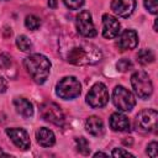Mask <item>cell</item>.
Returning <instances> with one entry per match:
<instances>
[{
    "label": "cell",
    "mask_w": 158,
    "mask_h": 158,
    "mask_svg": "<svg viewBox=\"0 0 158 158\" xmlns=\"http://www.w3.org/2000/svg\"><path fill=\"white\" fill-rule=\"evenodd\" d=\"M59 54L73 65H94L102 58V53L98 46L77 36L67 35L59 41Z\"/></svg>",
    "instance_id": "cell-1"
},
{
    "label": "cell",
    "mask_w": 158,
    "mask_h": 158,
    "mask_svg": "<svg viewBox=\"0 0 158 158\" xmlns=\"http://www.w3.org/2000/svg\"><path fill=\"white\" fill-rule=\"evenodd\" d=\"M23 65L30 77L37 84H43L47 80L52 67L51 60L46 56L40 53H33L26 57L23 60Z\"/></svg>",
    "instance_id": "cell-2"
},
{
    "label": "cell",
    "mask_w": 158,
    "mask_h": 158,
    "mask_svg": "<svg viewBox=\"0 0 158 158\" xmlns=\"http://www.w3.org/2000/svg\"><path fill=\"white\" fill-rule=\"evenodd\" d=\"M81 93V84L75 77H64L56 85V94L63 100H73Z\"/></svg>",
    "instance_id": "cell-3"
},
{
    "label": "cell",
    "mask_w": 158,
    "mask_h": 158,
    "mask_svg": "<svg viewBox=\"0 0 158 158\" xmlns=\"http://www.w3.org/2000/svg\"><path fill=\"white\" fill-rule=\"evenodd\" d=\"M131 85L132 89L135 91V94L139 98V99H148L152 93H153V84L152 80L149 78V75L143 72V70H138L135 72L131 75Z\"/></svg>",
    "instance_id": "cell-4"
},
{
    "label": "cell",
    "mask_w": 158,
    "mask_h": 158,
    "mask_svg": "<svg viewBox=\"0 0 158 158\" xmlns=\"http://www.w3.org/2000/svg\"><path fill=\"white\" fill-rule=\"evenodd\" d=\"M112 102L120 111H131L136 105V99L128 89L122 85H117L112 91Z\"/></svg>",
    "instance_id": "cell-5"
},
{
    "label": "cell",
    "mask_w": 158,
    "mask_h": 158,
    "mask_svg": "<svg viewBox=\"0 0 158 158\" xmlns=\"http://www.w3.org/2000/svg\"><path fill=\"white\" fill-rule=\"evenodd\" d=\"M109 101V90L104 83H95L86 94V104L94 109L102 107Z\"/></svg>",
    "instance_id": "cell-6"
},
{
    "label": "cell",
    "mask_w": 158,
    "mask_h": 158,
    "mask_svg": "<svg viewBox=\"0 0 158 158\" xmlns=\"http://www.w3.org/2000/svg\"><path fill=\"white\" fill-rule=\"evenodd\" d=\"M40 115L41 117L57 126H62L64 123V114L60 106L53 101H46L40 106Z\"/></svg>",
    "instance_id": "cell-7"
},
{
    "label": "cell",
    "mask_w": 158,
    "mask_h": 158,
    "mask_svg": "<svg viewBox=\"0 0 158 158\" xmlns=\"http://www.w3.org/2000/svg\"><path fill=\"white\" fill-rule=\"evenodd\" d=\"M75 27H77L78 33L81 37L91 38V37H95L98 35V31H96L94 22H93L91 14L88 10L79 11V14L75 17Z\"/></svg>",
    "instance_id": "cell-8"
},
{
    "label": "cell",
    "mask_w": 158,
    "mask_h": 158,
    "mask_svg": "<svg viewBox=\"0 0 158 158\" xmlns=\"http://www.w3.org/2000/svg\"><path fill=\"white\" fill-rule=\"evenodd\" d=\"M158 112L154 109H144L136 116V127L142 132H153L157 127Z\"/></svg>",
    "instance_id": "cell-9"
},
{
    "label": "cell",
    "mask_w": 158,
    "mask_h": 158,
    "mask_svg": "<svg viewBox=\"0 0 158 158\" xmlns=\"http://www.w3.org/2000/svg\"><path fill=\"white\" fill-rule=\"evenodd\" d=\"M6 135L10 137V139L17 148L22 151L30 149L31 141H30V136L26 130L19 128V127H11V128H6Z\"/></svg>",
    "instance_id": "cell-10"
},
{
    "label": "cell",
    "mask_w": 158,
    "mask_h": 158,
    "mask_svg": "<svg viewBox=\"0 0 158 158\" xmlns=\"http://www.w3.org/2000/svg\"><path fill=\"white\" fill-rule=\"evenodd\" d=\"M120 28H121L120 21L115 16H112L110 14L102 15V36L105 38L112 40V38L117 37L120 33Z\"/></svg>",
    "instance_id": "cell-11"
},
{
    "label": "cell",
    "mask_w": 158,
    "mask_h": 158,
    "mask_svg": "<svg viewBox=\"0 0 158 158\" xmlns=\"http://www.w3.org/2000/svg\"><path fill=\"white\" fill-rule=\"evenodd\" d=\"M135 9H136V0H112L111 1V10L121 17L131 16Z\"/></svg>",
    "instance_id": "cell-12"
},
{
    "label": "cell",
    "mask_w": 158,
    "mask_h": 158,
    "mask_svg": "<svg viewBox=\"0 0 158 158\" xmlns=\"http://www.w3.org/2000/svg\"><path fill=\"white\" fill-rule=\"evenodd\" d=\"M138 44V35L135 30H125L121 32L117 40V46L122 51L127 49H133Z\"/></svg>",
    "instance_id": "cell-13"
},
{
    "label": "cell",
    "mask_w": 158,
    "mask_h": 158,
    "mask_svg": "<svg viewBox=\"0 0 158 158\" xmlns=\"http://www.w3.org/2000/svg\"><path fill=\"white\" fill-rule=\"evenodd\" d=\"M110 127L115 132H127L130 130V120L121 112H114L109 120Z\"/></svg>",
    "instance_id": "cell-14"
},
{
    "label": "cell",
    "mask_w": 158,
    "mask_h": 158,
    "mask_svg": "<svg viewBox=\"0 0 158 158\" xmlns=\"http://www.w3.org/2000/svg\"><path fill=\"white\" fill-rule=\"evenodd\" d=\"M85 128L86 131L95 137H100L104 135V122L98 116H89L85 121Z\"/></svg>",
    "instance_id": "cell-15"
},
{
    "label": "cell",
    "mask_w": 158,
    "mask_h": 158,
    "mask_svg": "<svg viewBox=\"0 0 158 158\" xmlns=\"http://www.w3.org/2000/svg\"><path fill=\"white\" fill-rule=\"evenodd\" d=\"M14 106L17 114H20L22 117L28 118L33 115V105L30 100L25 98H15L14 99Z\"/></svg>",
    "instance_id": "cell-16"
},
{
    "label": "cell",
    "mask_w": 158,
    "mask_h": 158,
    "mask_svg": "<svg viewBox=\"0 0 158 158\" xmlns=\"http://www.w3.org/2000/svg\"><path fill=\"white\" fill-rule=\"evenodd\" d=\"M36 138L40 146L42 147H52L56 143V136L52 130L47 127H41L36 131Z\"/></svg>",
    "instance_id": "cell-17"
},
{
    "label": "cell",
    "mask_w": 158,
    "mask_h": 158,
    "mask_svg": "<svg viewBox=\"0 0 158 158\" xmlns=\"http://www.w3.org/2000/svg\"><path fill=\"white\" fill-rule=\"evenodd\" d=\"M154 59H156L154 52L149 48H143V49L138 51V53H137V62L142 65H147V64L154 62Z\"/></svg>",
    "instance_id": "cell-18"
},
{
    "label": "cell",
    "mask_w": 158,
    "mask_h": 158,
    "mask_svg": "<svg viewBox=\"0 0 158 158\" xmlns=\"http://www.w3.org/2000/svg\"><path fill=\"white\" fill-rule=\"evenodd\" d=\"M16 46L22 52H28L32 49V42L26 35H20L16 38Z\"/></svg>",
    "instance_id": "cell-19"
},
{
    "label": "cell",
    "mask_w": 158,
    "mask_h": 158,
    "mask_svg": "<svg viewBox=\"0 0 158 158\" xmlns=\"http://www.w3.org/2000/svg\"><path fill=\"white\" fill-rule=\"evenodd\" d=\"M25 26L31 31H36L41 26V19L37 17L36 15H27L25 19Z\"/></svg>",
    "instance_id": "cell-20"
},
{
    "label": "cell",
    "mask_w": 158,
    "mask_h": 158,
    "mask_svg": "<svg viewBox=\"0 0 158 158\" xmlns=\"http://www.w3.org/2000/svg\"><path fill=\"white\" fill-rule=\"evenodd\" d=\"M75 143H77V149L79 153H81L84 156H88L90 153V144L86 138L78 137V138H75Z\"/></svg>",
    "instance_id": "cell-21"
},
{
    "label": "cell",
    "mask_w": 158,
    "mask_h": 158,
    "mask_svg": "<svg viewBox=\"0 0 158 158\" xmlns=\"http://www.w3.org/2000/svg\"><path fill=\"white\" fill-rule=\"evenodd\" d=\"M116 68L120 72H127V70L132 69V62L130 59H120L116 63Z\"/></svg>",
    "instance_id": "cell-22"
},
{
    "label": "cell",
    "mask_w": 158,
    "mask_h": 158,
    "mask_svg": "<svg viewBox=\"0 0 158 158\" xmlns=\"http://www.w3.org/2000/svg\"><path fill=\"white\" fill-rule=\"evenodd\" d=\"M143 2H144V7L147 9V11H149L153 15L157 14V10H158V0H143Z\"/></svg>",
    "instance_id": "cell-23"
},
{
    "label": "cell",
    "mask_w": 158,
    "mask_h": 158,
    "mask_svg": "<svg viewBox=\"0 0 158 158\" xmlns=\"http://www.w3.org/2000/svg\"><path fill=\"white\" fill-rule=\"evenodd\" d=\"M63 2L70 10H79L84 5V0H63Z\"/></svg>",
    "instance_id": "cell-24"
},
{
    "label": "cell",
    "mask_w": 158,
    "mask_h": 158,
    "mask_svg": "<svg viewBox=\"0 0 158 158\" xmlns=\"http://www.w3.org/2000/svg\"><path fill=\"white\" fill-rule=\"evenodd\" d=\"M11 65V57L6 53H0V69H7Z\"/></svg>",
    "instance_id": "cell-25"
},
{
    "label": "cell",
    "mask_w": 158,
    "mask_h": 158,
    "mask_svg": "<svg viewBox=\"0 0 158 158\" xmlns=\"http://www.w3.org/2000/svg\"><path fill=\"white\" fill-rule=\"evenodd\" d=\"M157 148H158V144H157L156 141H153V142H151V143L147 146L146 152H147V154H148L149 157L157 158Z\"/></svg>",
    "instance_id": "cell-26"
},
{
    "label": "cell",
    "mask_w": 158,
    "mask_h": 158,
    "mask_svg": "<svg viewBox=\"0 0 158 158\" xmlns=\"http://www.w3.org/2000/svg\"><path fill=\"white\" fill-rule=\"evenodd\" d=\"M111 156L112 157H135L132 153H130L128 151H126V149H123V148H115L114 151H112V153H111Z\"/></svg>",
    "instance_id": "cell-27"
},
{
    "label": "cell",
    "mask_w": 158,
    "mask_h": 158,
    "mask_svg": "<svg viewBox=\"0 0 158 158\" xmlns=\"http://www.w3.org/2000/svg\"><path fill=\"white\" fill-rule=\"evenodd\" d=\"M7 89V80L4 77H0V94L5 93Z\"/></svg>",
    "instance_id": "cell-28"
},
{
    "label": "cell",
    "mask_w": 158,
    "mask_h": 158,
    "mask_svg": "<svg viewBox=\"0 0 158 158\" xmlns=\"http://www.w3.org/2000/svg\"><path fill=\"white\" fill-rule=\"evenodd\" d=\"M48 6L51 9H56L57 7V0H48Z\"/></svg>",
    "instance_id": "cell-29"
},
{
    "label": "cell",
    "mask_w": 158,
    "mask_h": 158,
    "mask_svg": "<svg viewBox=\"0 0 158 158\" xmlns=\"http://www.w3.org/2000/svg\"><path fill=\"white\" fill-rule=\"evenodd\" d=\"M99 156H104V157H107V154H106V153H102V152H96V153H94V157H99Z\"/></svg>",
    "instance_id": "cell-30"
},
{
    "label": "cell",
    "mask_w": 158,
    "mask_h": 158,
    "mask_svg": "<svg viewBox=\"0 0 158 158\" xmlns=\"http://www.w3.org/2000/svg\"><path fill=\"white\" fill-rule=\"evenodd\" d=\"M2 154H4V153H2V152H1V149H0V156H2Z\"/></svg>",
    "instance_id": "cell-31"
},
{
    "label": "cell",
    "mask_w": 158,
    "mask_h": 158,
    "mask_svg": "<svg viewBox=\"0 0 158 158\" xmlns=\"http://www.w3.org/2000/svg\"><path fill=\"white\" fill-rule=\"evenodd\" d=\"M2 1H6V0H2Z\"/></svg>",
    "instance_id": "cell-32"
}]
</instances>
